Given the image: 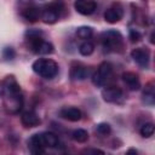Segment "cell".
Here are the masks:
<instances>
[{
  "instance_id": "6da1fadb",
  "label": "cell",
  "mask_w": 155,
  "mask_h": 155,
  "mask_svg": "<svg viewBox=\"0 0 155 155\" xmlns=\"http://www.w3.org/2000/svg\"><path fill=\"white\" fill-rule=\"evenodd\" d=\"M58 145H59V139L57 134L52 132L35 133L28 139L29 151L35 155L44 154L46 148H57Z\"/></svg>"
},
{
  "instance_id": "7a4b0ae2",
  "label": "cell",
  "mask_w": 155,
  "mask_h": 155,
  "mask_svg": "<svg viewBox=\"0 0 155 155\" xmlns=\"http://www.w3.org/2000/svg\"><path fill=\"white\" fill-rule=\"evenodd\" d=\"M33 71L44 79H53L58 74V64L50 58H39L31 64Z\"/></svg>"
},
{
  "instance_id": "3957f363",
  "label": "cell",
  "mask_w": 155,
  "mask_h": 155,
  "mask_svg": "<svg viewBox=\"0 0 155 155\" xmlns=\"http://www.w3.org/2000/svg\"><path fill=\"white\" fill-rule=\"evenodd\" d=\"M101 41L103 48L108 52H114L122 47V35L115 29L103 31L101 35Z\"/></svg>"
},
{
  "instance_id": "277c9868",
  "label": "cell",
  "mask_w": 155,
  "mask_h": 155,
  "mask_svg": "<svg viewBox=\"0 0 155 155\" xmlns=\"http://www.w3.org/2000/svg\"><path fill=\"white\" fill-rule=\"evenodd\" d=\"M111 75H113V65L107 61L102 62L98 65L97 71H94V74L92 75V82L96 86L102 87L107 84V81L111 78Z\"/></svg>"
},
{
  "instance_id": "5b68a950",
  "label": "cell",
  "mask_w": 155,
  "mask_h": 155,
  "mask_svg": "<svg viewBox=\"0 0 155 155\" xmlns=\"http://www.w3.org/2000/svg\"><path fill=\"white\" fill-rule=\"evenodd\" d=\"M21 93V86L13 75H7L0 81V96L6 97Z\"/></svg>"
},
{
  "instance_id": "8992f818",
  "label": "cell",
  "mask_w": 155,
  "mask_h": 155,
  "mask_svg": "<svg viewBox=\"0 0 155 155\" xmlns=\"http://www.w3.org/2000/svg\"><path fill=\"white\" fill-rule=\"evenodd\" d=\"M4 98V107L7 113L10 114H17L23 107V96L22 92L17 94H11L2 97Z\"/></svg>"
},
{
  "instance_id": "52a82bcc",
  "label": "cell",
  "mask_w": 155,
  "mask_h": 155,
  "mask_svg": "<svg viewBox=\"0 0 155 155\" xmlns=\"http://www.w3.org/2000/svg\"><path fill=\"white\" fill-rule=\"evenodd\" d=\"M31 51L36 54H51L54 51V46L50 42L44 40L42 38H38V39H33L29 41Z\"/></svg>"
},
{
  "instance_id": "ba28073f",
  "label": "cell",
  "mask_w": 155,
  "mask_h": 155,
  "mask_svg": "<svg viewBox=\"0 0 155 155\" xmlns=\"http://www.w3.org/2000/svg\"><path fill=\"white\" fill-rule=\"evenodd\" d=\"M132 59L140 67V68H148L150 63V51L145 47H137L131 51Z\"/></svg>"
},
{
  "instance_id": "9c48e42d",
  "label": "cell",
  "mask_w": 155,
  "mask_h": 155,
  "mask_svg": "<svg viewBox=\"0 0 155 155\" xmlns=\"http://www.w3.org/2000/svg\"><path fill=\"white\" fill-rule=\"evenodd\" d=\"M102 98L107 103H117L122 98V90L116 86H108L102 90Z\"/></svg>"
},
{
  "instance_id": "30bf717a",
  "label": "cell",
  "mask_w": 155,
  "mask_h": 155,
  "mask_svg": "<svg viewBox=\"0 0 155 155\" xmlns=\"http://www.w3.org/2000/svg\"><path fill=\"white\" fill-rule=\"evenodd\" d=\"M74 8L82 16H90L96 11L97 2L94 0H75Z\"/></svg>"
},
{
  "instance_id": "8fae6325",
  "label": "cell",
  "mask_w": 155,
  "mask_h": 155,
  "mask_svg": "<svg viewBox=\"0 0 155 155\" xmlns=\"http://www.w3.org/2000/svg\"><path fill=\"white\" fill-rule=\"evenodd\" d=\"M103 16H104V19L107 23L114 24V23H117L124 17V10L119 4H115L111 7L107 8Z\"/></svg>"
},
{
  "instance_id": "7c38bea8",
  "label": "cell",
  "mask_w": 155,
  "mask_h": 155,
  "mask_svg": "<svg viewBox=\"0 0 155 155\" xmlns=\"http://www.w3.org/2000/svg\"><path fill=\"white\" fill-rule=\"evenodd\" d=\"M59 115H61V117H63L68 121H71V122H76L79 120H81V117H82L81 110L76 107H64L59 110Z\"/></svg>"
},
{
  "instance_id": "4fadbf2b",
  "label": "cell",
  "mask_w": 155,
  "mask_h": 155,
  "mask_svg": "<svg viewBox=\"0 0 155 155\" xmlns=\"http://www.w3.org/2000/svg\"><path fill=\"white\" fill-rule=\"evenodd\" d=\"M69 75L71 78V80H79V81H81V80H85V79H87L90 76V69L87 67L80 64V63H78V64L75 63V64L71 65Z\"/></svg>"
},
{
  "instance_id": "5bb4252c",
  "label": "cell",
  "mask_w": 155,
  "mask_h": 155,
  "mask_svg": "<svg viewBox=\"0 0 155 155\" xmlns=\"http://www.w3.org/2000/svg\"><path fill=\"white\" fill-rule=\"evenodd\" d=\"M122 81L131 91H138L140 88V80L139 76L133 71H125L122 74Z\"/></svg>"
},
{
  "instance_id": "9a60e30c",
  "label": "cell",
  "mask_w": 155,
  "mask_h": 155,
  "mask_svg": "<svg viewBox=\"0 0 155 155\" xmlns=\"http://www.w3.org/2000/svg\"><path fill=\"white\" fill-rule=\"evenodd\" d=\"M21 122L24 127L29 128V127H35V126H39V124L41 122L40 117L38 116L36 113L31 111V110H28V111H24L21 116Z\"/></svg>"
},
{
  "instance_id": "2e32d148",
  "label": "cell",
  "mask_w": 155,
  "mask_h": 155,
  "mask_svg": "<svg viewBox=\"0 0 155 155\" xmlns=\"http://www.w3.org/2000/svg\"><path fill=\"white\" fill-rule=\"evenodd\" d=\"M142 99L147 105H154V103H155V86H154L153 81H150L145 85V88L143 90Z\"/></svg>"
},
{
  "instance_id": "e0dca14e",
  "label": "cell",
  "mask_w": 155,
  "mask_h": 155,
  "mask_svg": "<svg viewBox=\"0 0 155 155\" xmlns=\"http://www.w3.org/2000/svg\"><path fill=\"white\" fill-rule=\"evenodd\" d=\"M61 16L54 11V10H52L48 5L41 11V21L45 23V24H53V23H56L57 21H58V18H59Z\"/></svg>"
},
{
  "instance_id": "ac0fdd59",
  "label": "cell",
  "mask_w": 155,
  "mask_h": 155,
  "mask_svg": "<svg viewBox=\"0 0 155 155\" xmlns=\"http://www.w3.org/2000/svg\"><path fill=\"white\" fill-rule=\"evenodd\" d=\"M22 16L28 22L34 23V22H36V21L40 19V17H41V10L38 8V7H35V6H30V7H27V8L23 10Z\"/></svg>"
},
{
  "instance_id": "d6986e66",
  "label": "cell",
  "mask_w": 155,
  "mask_h": 155,
  "mask_svg": "<svg viewBox=\"0 0 155 155\" xmlns=\"http://www.w3.org/2000/svg\"><path fill=\"white\" fill-rule=\"evenodd\" d=\"M76 36L81 40H87L90 39L92 35H93V28L92 27H88V25H81L76 29L75 31Z\"/></svg>"
},
{
  "instance_id": "ffe728a7",
  "label": "cell",
  "mask_w": 155,
  "mask_h": 155,
  "mask_svg": "<svg viewBox=\"0 0 155 155\" xmlns=\"http://www.w3.org/2000/svg\"><path fill=\"white\" fill-rule=\"evenodd\" d=\"M71 138L78 143H85L88 139V132L86 130H84V128H78V130L73 131Z\"/></svg>"
},
{
  "instance_id": "44dd1931",
  "label": "cell",
  "mask_w": 155,
  "mask_h": 155,
  "mask_svg": "<svg viewBox=\"0 0 155 155\" xmlns=\"http://www.w3.org/2000/svg\"><path fill=\"white\" fill-rule=\"evenodd\" d=\"M93 51H94V45L91 41H88V40H85L79 46V52H80L81 56H85V57L91 56L93 53Z\"/></svg>"
},
{
  "instance_id": "7402d4cb",
  "label": "cell",
  "mask_w": 155,
  "mask_h": 155,
  "mask_svg": "<svg viewBox=\"0 0 155 155\" xmlns=\"http://www.w3.org/2000/svg\"><path fill=\"white\" fill-rule=\"evenodd\" d=\"M154 131H155V127H154V124L153 122H145L144 125H142L140 130H139V133L142 137L144 138H149L154 134Z\"/></svg>"
},
{
  "instance_id": "603a6c76",
  "label": "cell",
  "mask_w": 155,
  "mask_h": 155,
  "mask_svg": "<svg viewBox=\"0 0 155 155\" xmlns=\"http://www.w3.org/2000/svg\"><path fill=\"white\" fill-rule=\"evenodd\" d=\"M48 6H50L52 10H54L59 16H61L62 12L64 11V1H63V0H53V1H51V2L48 4Z\"/></svg>"
},
{
  "instance_id": "cb8c5ba5",
  "label": "cell",
  "mask_w": 155,
  "mask_h": 155,
  "mask_svg": "<svg viewBox=\"0 0 155 155\" xmlns=\"http://www.w3.org/2000/svg\"><path fill=\"white\" fill-rule=\"evenodd\" d=\"M96 131H97V133H99L102 136H107V134H109L111 132V127L107 122H101V124H98L96 126Z\"/></svg>"
},
{
  "instance_id": "d4e9b609",
  "label": "cell",
  "mask_w": 155,
  "mask_h": 155,
  "mask_svg": "<svg viewBox=\"0 0 155 155\" xmlns=\"http://www.w3.org/2000/svg\"><path fill=\"white\" fill-rule=\"evenodd\" d=\"M25 38L28 41L33 40V39H38V38H42V31L40 29H28L25 31Z\"/></svg>"
},
{
  "instance_id": "484cf974",
  "label": "cell",
  "mask_w": 155,
  "mask_h": 155,
  "mask_svg": "<svg viewBox=\"0 0 155 155\" xmlns=\"http://www.w3.org/2000/svg\"><path fill=\"white\" fill-rule=\"evenodd\" d=\"M2 57L6 61H12L16 57V52H15V50L12 47H5L4 51H2Z\"/></svg>"
},
{
  "instance_id": "4316f807",
  "label": "cell",
  "mask_w": 155,
  "mask_h": 155,
  "mask_svg": "<svg viewBox=\"0 0 155 155\" xmlns=\"http://www.w3.org/2000/svg\"><path fill=\"white\" fill-rule=\"evenodd\" d=\"M128 38L131 39V41H132V42H136V41H139V40L142 39V34H140L137 29H130Z\"/></svg>"
},
{
  "instance_id": "83f0119b",
  "label": "cell",
  "mask_w": 155,
  "mask_h": 155,
  "mask_svg": "<svg viewBox=\"0 0 155 155\" xmlns=\"http://www.w3.org/2000/svg\"><path fill=\"white\" fill-rule=\"evenodd\" d=\"M82 153H85V154H104V151L99 150V149H86Z\"/></svg>"
},
{
  "instance_id": "f1b7e54d",
  "label": "cell",
  "mask_w": 155,
  "mask_h": 155,
  "mask_svg": "<svg viewBox=\"0 0 155 155\" xmlns=\"http://www.w3.org/2000/svg\"><path fill=\"white\" fill-rule=\"evenodd\" d=\"M127 153H133V154H137V150H136V149H130Z\"/></svg>"
}]
</instances>
